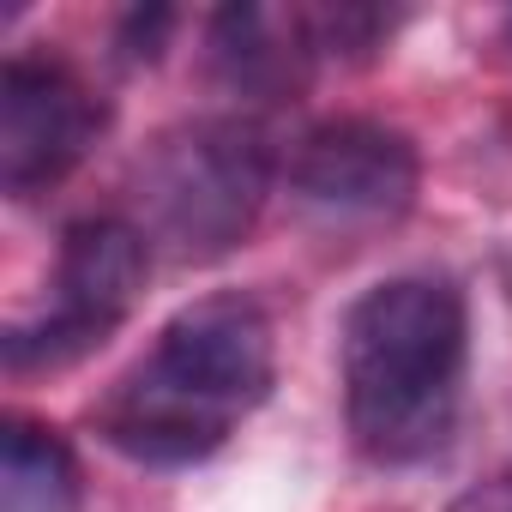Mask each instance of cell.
<instances>
[{"instance_id": "52a82bcc", "label": "cell", "mask_w": 512, "mask_h": 512, "mask_svg": "<svg viewBox=\"0 0 512 512\" xmlns=\"http://www.w3.org/2000/svg\"><path fill=\"white\" fill-rule=\"evenodd\" d=\"M320 55L308 7H223L211 19V67L241 97H290Z\"/></svg>"}, {"instance_id": "9c48e42d", "label": "cell", "mask_w": 512, "mask_h": 512, "mask_svg": "<svg viewBox=\"0 0 512 512\" xmlns=\"http://www.w3.org/2000/svg\"><path fill=\"white\" fill-rule=\"evenodd\" d=\"M169 31H175V13H169V7H139V13H127V25H121L127 61H157Z\"/></svg>"}, {"instance_id": "6da1fadb", "label": "cell", "mask_w": 512, "mask_h": 512, "mask_svg": "<svg viewBox=\"0 0 512 512\" xmlns=\"http://www.w3.org/2000/svg\"><path fill=\"white\" fill-rule=\"evenodd\" d=\"M272 320L253 296H199L121 374L97 410V434L139 464H199L272 392Z\"/></svg>"}, {"instance_id": "3957f363", "label": "cell", "mask_w": 512, "mask_h": 512, "mask_svg": "<svg viewBox=\"0 0 512 512\" xmlns=\"http://www.w3.org/2000/svg\"><path fill=\"white\" fill-rule=\"evenodd\" d=\"M139 235L175 266H211L247 241L272 193V145L241 115H199L151 139L139 163Z\"/></svg>"}, {"instance_id": "30bf717a", "label": "cell", "mask_w": 512, "mask_h": 512, "mask_svg": "<svg viewBox=\"0 0 512 512\" xmlns=\"http://www.w3.org/2000/svg\"><path fill=\"white\" fill-rule=\"evenodd\" d=\"M446 512H512V476H500V482H482V488L458 494Z\"/></svg>"}, {"instance_id": "5b68a950", "label": "cell", "mask_w": 512, "mask_h": 512, "mask_svg": "<svg viewBox=\"0 0 512 512\" xmlns=\"http://www.w3.org/2000/svg\"><path fill=\"white\" fill-rule=\"evenodd\" d=\"M103 97L55 55H13L0 67V187L13 199L55 187L103 133Z\"/></svg>"}, {"instance_id": "ba28073f", "label": "cell", "mask_w": 512, "mask_h": 512, "mask_svg": "<svg viewBox=\"0 0 512 512\" xmlns=\"http://www.w3.org/2000/svg\"><path fill=\"white\" fill-rule=\"evenodd\" d=\"M0 512H79V458L31 416L0 428Z\"/></svg>"}, {"instance_id": "7a4b0ae2", "label": "cell", "mask_w": 512, "mask_h": 512, "mask_svg": "<svg viewBox=\"0 0 512 512\" xmlns=\"http://www.w3.org/2000/svg\"><path fill=\"white\" fill-rule=\"evenodd\" d=\"M344 416L374 464L434 458L458 422L470 314L446 278H386L344 314Z\"/></svg>"}, {"instance_id": "277c9868", "label": "cell", "mask_w": 512, "mask_h": 512, "mask_svg": "<svg viewBox=\"0 0 512 512\" xmlns=\"http://www.w3.org/2000/svg\"><path fill=\"white\" fill-rule=\"evenodd\" d=\"M151 272V241L127 217H79L61 235V260H55V302L37 320H19L0 338L13 374L37 368H73L79 356L103 350L115 326L133 314L139 290Z\"/></svg>"}, {"instance_id": "8992f818", "label": "cell", "mask_w": 512, "mask_h": 512, "mask_svg": "<svg viewBox=\"0 0 512 512\" xmlns=\"http://www.w3.org/2000/svg\"><path fill=\"white\" fill-rule=\"evenodd\" d=\"M416 181H422V157L410 133L368 115L320 121L290 163V187L332 217H398L416 205Z\"/></svg>"}]
</instances>
